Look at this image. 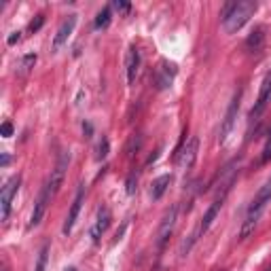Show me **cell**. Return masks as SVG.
Wrapping results in <instances>:
<instances>
[{"label":"cell","instance_id":"6da1fadb","mask_svg":"<svg viewBox=\"0 0 271 271\" xmlns=\"http://www.w3.org/2000/svg\"><path fill=\"white\" fill-rule=\"evenodd\" d=\"M271 201V178L259 189L257 197L252 199L250 208H248V214H246V220L242 225V231H240V240H246V237H250V233L257 229L259 225V218L263 214V210L267 208V203Z\"/></svg>","mask_w":271,"mask_h":271},{"label":"cell","instance_id":"7a4b0ae2","mask_svg":"<svg viewBox=\"0 0 271 271\" xmlns=\"http://www.w3.org/2000/svg\"><path fill=\"white\" fill-rule=\"evenodd\" d=\"M259 4L254 2V0H235V4L231 8V13L227 15V19L223 21V28L227 34H235L237 30H242L246 21L250 19V17L257 13Z\"/></svg>","mask_w":271,"mask_h":271},{"label":"cell","instance_id":"3957f363","mask_svg":"<svg viewBox=\"0 0 271 271\" xmlns=\"http://www.w3.org/2000/svg\"><path fill=\"white\" fill-rule=\"evenodd\" d=\"M240 100H242V89H237V91L233 93L231 102H229V108H227V113H225L223 123H220V132H218V142H220V144L227 142L229 134H231L233 127H235L237 113H240Z\"/></svg>","mask_w":271,"mask_h":271},{"label":"cell","instance_id":"277c9868","mask_svg":"<svg viewBox=\"0 0 271 271\" xmlns=\"http://www.w3.org/2000/svg\"><path fill=\"white\" fill-rule=\"evenodd\" d=\"M19 184H21V178L19 176H13L11 180H6V184L2 186V191H0V218H2V220H6L8 214H11L13 197L17 195Z\"/></svg>","mask_w":271,"mask_h":271},{"label":"cell","instance_id":"5b68a950","mask_svg":"<svg viewBox=\"0 0 271 271\" xmlns=\"http://www.w3.org/2000/svg\"><path fill=\"white\" fill-rule=\"evenodd\" d=\"M269 102H271V70L265 74V79H263V83H261L259 98L250 110V121H259L261 115L265 113V108L269 106Z\"/></svg>","mask_w":271,"mask_h":271},{"label":"cell","instance_id":"8992f818","mask_svg":"<svg viewBox=\"0 0 271 271\" xmlns=\"http://www.w3.org/2000/svg\"><path fill=\"white\" fill-rule=\"evenodd\" d=\"M176 218H178V206L174 203L172 208L165 212V216L161 218V225L157 229V248L161 250L165 246V242L169 240V235H172L174 227H176Z\"/></svg>","mask_w":271,"mask_h":271},{"label":"cell","instance_id":"52a82bcc","mask_svg":"<svg viewBox=\"0 0 271 271\" xmlns=\"http://www.w3.org/2000/svg\"><path fill=\"white\" fill-rule=\"evenodd\" d=\"M51 197H53V191H51V186L47 182L40 189L36 201H34V210H32V216H30V227L40 225V220H42V216H45V212H47L49 203H51Z\"/></svg>","mask_w":271,"mask_h":271},{"label":"cell","instance_id":"ba28073f","mask_svg":"<svg viewBox=\"0 0 271 271\" xmlns=\"http://www.w3.org/2000/svg\"><path fill=\"white\" fill-rule=\"evenodd\" d=\"M197 152H199V140L191 138L186 142V146H182L180 150L176 152V163L180 169H191L193 163L197 161Z\"/></svg>","mask_w":271,"mask_h":271},{"label":"cell","instance_id":"9c48e42d","mask_svg":"<svg viewBox=\"0 0 271 271\" xmlns=\"http://www.w3.org/2000/svg\"><path fill=\"white\" fill-rule=\"evenodd\" d=\"M176 72H178L176 64L165 62V59H163V62H161V64L157 66V70H155V87H157L159 91H163V89H167V87H172Z\"/></svg>","mask_w":271,"mask_h":271},{"label":"cell","instance_id":"30bf717a","mask_svg":"<svg viewBox=\"0 0 271 271\" xmlns=\"http://www.w3.org/2000/svg\"><path fill=\"white\" fill-rule=\"evenodd\" d=\"M225 197H227V193H218V197L212 201V206L206 210V214H203V218H201V223H199V227L195 229V233H197V237H201L203 233L208 231V229L212 227V223L216 220V216H218V212H220V208H223V203H225Z\"/></svg>","mask_w":271,"mask_h":271},{"label":"cell","instance_id":"8fae6325","mask_svg":"<svg viewBox=\"0 0 271 271\" xmlns=\"http://www.w3.org/2000/svg\"><path fill=\"white\" fill-rule=\"evenodd\" d=\"M68 163H70V152L64 150L62 155H59L57 163H55V169H53V174H51V180H49V186H51V191H53V195L59 191V186H62V182H64Z\"/></svg>","mask_w":271,"mask_h":271},{"label":"cell","instance_id":"7c38bea8","mask_svg":"<svg viewBox=\"0 0 271 271\" xmlns=\"http://www.w3.org/2000/svg\"><path fill=\"white\" fill-rule=\"evenodd\" d=\"M76 28V15H68V19L62 21V25L57 28L55 36H53V45H51V49L57 51L59 47L64 45V42H68V38H70V34L74 32Z\"/></svg>","mask_w":271,"mask_h":271},{"label":"cell","instance_id":"4fadbf2b","mask_svg":"<svg viewBox=\"0 0 271 271\" xmlns=\"http://www.w3.org/2000/svg\"><path fill=\"white\" fill-rule=\"evenodd\" d=\"M110 225V210L108 208H100L98 210V216H96V223L91 227V242L98 244L102 240V235L106 233V229Z\"/></svg>","mask_w":271,"mask_h":271},{"label":"cell","instance_id":"5bb4252c","mask_svg":"<svg viewBox=\"0 0 271 271\" xmlns=\"http://www.w3.org/2000/svg\"><path fill=\"white\" fill-rule=\"evenodd\" d=\"M83 199H85V191H83V186H81V189L76 191V195H74V201H72V206H70V212H68L66 223H64V227H62L64 235H68V233L72 231L76 218H79V212H81V203H83Z\"/></svg>","mask_w":271,"mask_h":271},{"label":"cell","instance_id":"9a60e30c","mask_svg":"<svg viewBox=\"0 0 271 271\" xmlns=\"http://www.w3.org/2000/svg\"><path fill=\"white\" fill-rule=\"evenodd\" d=\"M125 70H127V83L134 85L136 83V76H138L140 70V51L136 47L127 49V55H125Z\"/></svg>","mask_w":271,"mask_h":271},{"label":"cell","instance_id":"2e32d148","mask_svg":"<svg viewBox=\"0 0 271 271\" xmlns=\"http://www.w3.org/2000/svg\"><path fill=\"white\" fill-rule=\"evenodd\" d=\"M263 45H265V25H259V28H254L250 36L246 38V51H248V53H259Z\"/></svg>","mask_w":271,"mask_h":271},{"label":"cell","instance_id":"e0dca14e","mask_svg":"<svg viewBox=\"0 0 271 271\" xmlns=\"http://www.w3.org/2000/svg\"><path fill=\"white\" fill-rule=\"evenodd\" d=\"M172 184V176H159L152 180V186H150V197L152 199H161L163 197V193L167 191V186Z\"/></svg>","mask_w":271,"mask_h":271},{"label":"cell","instance_id":"ac0fdd59","mask_svg":"<svg viewBox=\"0 0 271 271\" xmlns=\"http://www.w3.org/2000/svg\"><path fill=\"white\" fill-rule=\"evenodd\" d=\"M36 53H28V55H23L21 57V62H19V68H17V72L19 74H28L32 68H34V64H36Z\"/></svg>","mask_w":271,"mask_h":271},{"label":"cell","instance_id":"d6986e66","mask_svg":"<svg viewBox=\"0 0 271 271\" xmlns=\"http://www.w3.org/2000/svg\"><path fill=\"white\" fill-rule=\"evenodd\" d=\"M93 25H96V30H104L110 25V8L104 6L102 11L96 15V21H93Z\"/></svg>","mask_w":271,"mask_h":271},{"label":"cell","instance_id":"ffe728a7","mask_svg":"<svg viewBox=\"0 0 271 271\" xmlns=\"http://www.w3.org/2000/svg\"><path fill=\"white\" fill-rule=\"evenodd\" d=\"M47 261H49V244H45V246L40 248L38 259H36V267H34V271H45Z\"/></svg>","mask_w":271,"mask_h":271},{"label":"cell","instance_id":"44dd1931","mask_svg":"<svg viewBox=\"0 0 271 271\" xmlns=\"http://www.w3.org/2000/svg\"><path fill=\"white\" fill-rule=\"evenodd\" d=\"M271 161V130L267 136V142H265V148H263V155H261V163H269Z\"/></svg>","mask_w":271,"mask_h":271},{"label":"cell","instance_id":"7402d4cb","mask_svg":"<svg viewBox=\"0 0 271 271\" xmlns=\"http://www.w3.org/2000/svg\"><path fill=\"white\" fill-rule=\"evenodd\" d=\"M113 6L117 8V11H119V15H127V13L132 11V4L127 2V0H115Z\"/></svg>","mask_w":271,"mask_h":271},{"label":"cell","instance_id":"603a6c76","mask_svg":"<svg viewBox=\"0 0 271 271\" xmlns=\"http://www.w3.org/2000/svg\"><path fill=\"white\" fill-rule=\"evenodd\" d=\"M42 23H45V15H42V13H38V15H36V17H34V19L30 21L28 30H30V32H38V30L42 28Z\"/></svg>","mask_w":271,"mask_h":271},{"label":"cell","instance_id":"cb8c5ba5","mask_svg":"<svg viewBox=\"0 0 271 271\" xmlns=\"http://www.w3.org/2000/svg\"><path fill=\"white\" fill-rule=\"evenodd\" d=\"M106 157H108V138L102 136L100 146H98V159H106Z\"/></svg>","mask_w":271,"mask_h":271},{"label":"cell","instance_id":"d4e9b609","mask_svg":"<svg viewBox=\"0 0 271 271\" xmlns=\"http://www.w3.org/2000/svg\"><path fill=\"white\" fill-rule=\"evenodd\" d=\"M136 184H138V176H136V172H132L130 178H127V195L136 193Z\"/></svg>","mask_w":271,"mask_h":271},{"label":"cell","instance_id":"484cf974","mask_svg":"<svg viewBox=\"0 0 271 271\" xmlns=\"http://www.w3.org/2000/svg\"><path fill=\"white\" fill-rule=\"evenodd\" d=\"M0 134H2V138H11V136H13V125L8 123V121H4V123H2V130H0Z\"/></svg>","mask_w":271,"mask_h":271},{"label":"cell","instance_id":"4316f807","mask_svg":"<svg viewBox=\"0 0 271 271\" xmlns=\"http://www.w3.org/2000/svg\"><path fill=\"white\" fill-rule=\"evenodd\" d=\"M21 40V32H11V36L6 38L8 45H15V42H19Z\"/></svg>","mask_w":271,"mask_h":271},{"label":"cell","instance_id":"83f0119b","mask_svg":"<svg viewBox=\"0 0 271 271\" xmlns=\"http://www.w3.org/2000/svg\"><path fill=\"white\" fill-rule=\"evenodd\" d=\"M8 161H11V157H8L6 152H4V155H2V161H0V165H2V167H6V165H8Z\"/></svg>","mask_w":271,"mask_h":271},{"label":"cell","instance_id":"f1b7e54d","mask_svg":"<svg viewBox=\"0 0 271 271\" xmlns=\"http://www.w3.org/2000/svg\"><path fill=\"white\" fill-rule=\"evenodd\" d=\"M83 132L87 134V138H91V125H89V123H85V125H83Z\"/></svg>","mask_w":271,"mask_h":271},{"label":"cell","instance_id":"f546056e","mask_svg":"<svg viewBox=\"0 0 271 271\" xmlns=\"http://www.w3.org/2000/svg\"><path fill=\"white\" fill-rule=\"evenodd\" d=\"M66 271H76V269H66Z\"/></svg>","mask_w":271,"mask_h":271},{"label":"cell","instance_id":"4dcf8cb0","mask_svg":"<svg viewBox=\"0 0 271 271\" xmlns=\"http://www.w3.org/2000/svg\"><path fill=\"white\" fill-rule=\"evenodd\" d=\"M267 271H271V267H269V269H267Z\"/></svg>","mask_w":271,"mask_h":271}]
</instances>
